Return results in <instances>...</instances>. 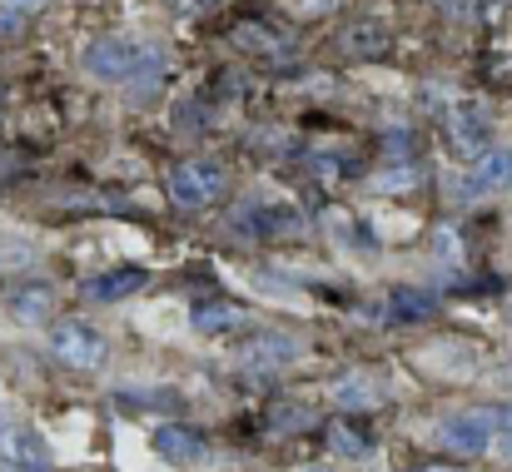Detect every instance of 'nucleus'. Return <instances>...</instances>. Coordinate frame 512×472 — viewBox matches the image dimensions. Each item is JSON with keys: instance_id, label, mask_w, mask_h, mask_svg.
Listing matches in <instances>:
<instances>
[{"instance_id": "obj_1", "label": "nucleus", "mask_w": 512, "mask_h": 472, "mask_svg": "<svg viewBox=\"0 0 512 472\" xmlns=\"http://www.w3.org/2000/svg\"><path fill=\"white\" fill-rule=\"evenodd\" d=\"M85 70L110 85H155L165 75V55L135 40H95L85 50Z\"/></svg>"}, {"instance_id": "obj_2", "label": "nucleus", "mask_w": 512, "mask_h": 472, "mask_svg": "<svg viewBox=\"0 0 512 472\" xmlns=\"http://www.w3.org/2000/svg\"><path fill=\"white\" fill-rule=\"evenodd\" d=\"M443 140H448L453 155H463V159L488 155L493 150V120H488V110L478 100H453L443 110Z\"/></svg>"}, {"instance_id": "obj_3", "label": "nucleus", "mask_w": 512, "mask_h": 472, "mask_svg": "<svg viewBox=\"0 0 512 472\" xmlns=\"http://www.w3.org/2000/svg\"><path fill=\"white\" fill-rule=\"evenodd\" d=\"M105 338H100V328H90L85 318H60L55 328H50V358L60 363V368H100L105 363Z\"/></svg>"}, {"instance_id": "obj_4", "label": "nucleus", "mask_w": 512, "mask_h": 472, "mask_svg": "<svg viewBox=\"0 0 512 472\" xmlns=\"http://www.w3.org/2000/svg\"><path fill=\"white\" fill-rule=\"evenodd\" d=\"M224 189V169L214 159H189L170 174V199L179 209H204Z\"/></svg>"}, {"instance_id": "obj_5", "label": "nucleus", "mask_w": 512, "mask_h": 472, "mask_svg": "<svg viewBox=\"0 0 512 472\" xmlns=\"http://www.w3.org/2000/svg\"><path fill=\"white\" fill-rule=\"evenodd\" d=\"M438 443L448 453H458V458H478V453L498 448V433H493V423L483 413H453V418L438 423Z\"/></svg>"}, {"instance_id": "obj_6", "label": "nucleus", "mask_w": 512, "mask_h": 472, "mask_svg": "<svg viewBox=\"0 0 512 472\" xmlns=\"http://www.w3.org/2000/svg\"><path fill=\"white\" fill-rule=\"evenodd\" d=\"M299 358V338H289V333H254L244 348H239V363L249 368V373H279V368H289Z\"/></svg>"}, {"instance_id": "obj_7", "label": "nucleus", "mask_w": 512, "mask_h": 472, "mask_svg": "<svg viewBox=\"0 0 512 472\" xmlns=\"http://www.w3.org/2000/svg\"><path fill=\"white\" fill-rule=\"evenodd\" d=\"M0 463L10 468H35L50 472V448L35 428H20V423H0Z\"/></svg>"}, {"instance_id": "obj_8", "label": "nucleus", "mask_w": 512, "mask_h": 472, "mask_svg": "<svg viewBox=\"0 0 512 472\" xmlns=\"http://www.w3.org/2000/svg\"><path fill=\"white\" fill-rule=\"evenodd\" d=\"M468 194H503L512 189V150H488V155L473 159V169H468V184H463Z\"/></svg>"}, {"instance_id": "obj_9", "label": "nucleus", "mask_w": 512, "mask_h": 472, "mask_svg": "<svg viewBox=\"0 0 512 472\" xmlns=\"http://www.w3.org/2000/svg\"><path fill=\"white\" fill-rule=\"evenodd\" d=\"M155 453L165 463H199L204 458V438L194 428H184V423H165V428H155Z\"/></svg>"}, {"instance_id": "obj_10", "label": "nucleus", "mask_w": 512, "mask_h": 472, "mask_svg": "<svg viewBox=\"0 0 512 472\" xmlns=\"http://www.w3.org/2000/svg\"><path fill=\"white\" fill-rule=\"evenodd\" d=\"M135 289H145V269H110V274H95L85 284V299L90 304H120L130 299Z\"/></svg>"}, {"instance_id": "obj_11", "label": "nucleus", "mask_w": 512, "mask_h": 472, "mask_svg": "<svg viewBox=\"0 0 512 472\" xmlns=\"http://www.w3.org/2000/svg\"><path fill=\"white\" fill-rule=\"evenodd\" d=\"M329 403L334 408H373L378 403V383L368 373H343L329 383Z\"/></svg>"}, {"instance_id": "obj_12", "label": "nucleus", "mask_w": 512, "mask_h": 472, "mask_svg": "<svg viewBox=\"0 0 512 472\" xmlns=\"http://www.w3.org/2000/svg\"><path fill=\"white\" fill-rule=\"evenodd\" d=\"M244 309L239 304H224V299H209V304H194L189 309V323L199 333H229V328H244Z\"/></svg>"}, {"instance_id": "obj_13", "label": "nucleus", "mask_w": 512, "mask_h": 472, "mask_svg": "<svg viewBox=\"0 0 512 472\" xmlns=\"http://www.w3.org/2000/svg\"><path fill=\"white\" fill-rule=\"evenodd\" d=\"M329 448H334L339 458H348V463H363V458L373 453V438H368L363 428H353L348 418H334V423H329Z\"/></svg>"}, {"instance_id": "obj_14", "label": "nucleus", "mask_w": 512, "mask_h": 472, "mask_svg": "<svg viewBox=\"0 0 512 472\" xmlns=\"http://www.w3.org/2000/svg\"><path fill=\"white\" fill-rule=\"evenodd\" d=\"M343 50L348 55H383L388 50V25L383 20H358V25H348V35H343Z\"/></svg>"}, {"instance_id": "obj_15", "label": "nucleus", "mask_w": 512, "mask_h": 472, "mask_svg": "<svg viewBox=\"0 0 512 472\" xmlns=\"http://www.w3.org/2000/svg\"><path fill=\"white\" fill-rule=\"evenodd\" d=\"M5 309H10V318L40 328V323H50V289H15L5 299Z\"/></svg>"}, {"instance_id": "obj_16", "label": "nucleus", "mask_w": 512, "mask_h": 472, "mask_svg": "<svg viewBox=\"0 0 512 472\" xmlns=\"http://www.w3.org/2000/svg\"><path fill=\"white\" fill-rule=\"evenodd\" d=\"M368 184L373 189H413V184H423V169L418 164H393L388 174H373Z\"/></svg>"}, {"instance_id": "obj_17", "label": "nucleus", "mask_w": 512, "mask_h": 472, "mask_svg": "<svg viewBox=\"0 0 512 472\" xmlns=\"http://www.w3.org/2000/svg\"><path fill=\"white\" fill-rule=\"evenodd\" d=\"M393 314H398V318H428V314H433V299L398 289V294H393Z\"/></svg>"}, {"instance_id": "obj_18", "label": "nucleus", "mask_w": 512, "mask_h": 472, "mask_svg": "<svg viewBox=\"0 0 512 472\" xmlns=\"http://www.w3.org/2000/svg\"><path fill=\"white\" fill-rule=\"evenodd\" d=\"M274 428L284 433V428H309V413L299 408V403H279V413H274Z\"/></svg>"}, {"instance_id": "obj_19", "label": "nucleus", "mask_w": 512, "mask_h": 472, "mask_svg": "<svg viewBox=\"0 0 512 472\" xmlns=\"http://www.w3.org/2000/svg\"><path fill=\"white\" fill-rule=\"evenodd\" d=\"M488 423H493V433L503 438V433H512V403H488V408H478Z\"/></svg>"}, {"instance_id": "obj_20", "label": "nucleus", "mask_w": 512, "mask_h": 472, "mask_svg": "<svg viewBox=\"0 0 512 472\" xmlns=\"http://www.w3.org/2000/svg\"><path fill=\"white\" fill-rule=\"evenodd\" d=\"M50 0H0V10H20V15H40Z\"/></svg>"}, {"instance_id": "obj_21", "label": "nucleus", "mask_w": 512, "mask_h": 472, "mask_svg": "<svg viewBox=\"0 0 512 472\" xmlns=\"http://www.w3.org/2000/svg\"><path fill=\"white\" fill-rule=\"evenodd\" d=\"M20 25H25L20 10H0V35H20Z\"/></svg>"}, {"instance_id": "obj_22", "label": "nucleus", "mask_w": 512, "mask_h": 472, "mask_svg": "<svg viewBox=\"0 0 512 472\" xmlns=\"http://www.w3.org/2000/svg\"><path fill=\"white\" fill-rule=\"evenodd\" d=\"M498 453H503V458L512 463V433H503V438H498Z\"/></svg>"}, {"instance_id": "obj_23", "label": "nucleus", "mask_w": 512, "mask_h": 472, "mask_svg": "<svg viewBox=\"0 0 512 472\" xmlns=\"http://www.w3.org/2000/svg\"><path fill=\"white\" fill-rule=\"evenodd\" d=\"M299 472H334L329 463H314V468H299Z\"/></svg>"}, {"instance_id": "obj_24", "label": "nucleus", "mask_w": 512, "mask_h": 472, "mask_svg": "<svg viewBox=\"0 0 512 472\" xmlns=\"http://www.w3.org/2000/svg\"><path fill=\"white\" fill-rule=\"evenodd\" d=\"M0 472H35V468H10V463H0Z\"/></svg>"}, {"instance_id": "obj_25", "label": "nucleus", "mask_w": 512, "mask_h": 472, "mask_svg": "<svg viewBox=\"0 0 512 472\" xmlns=\"http://www.w3.org/2000/svg\"><path fill=\"white\" fill-rule=\"evenodd\" d=\"M433 472H458V468H433Z\"/></svg>"}]
</instances>
